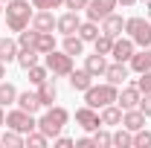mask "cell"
Instances as JSON below:
<instances>
[{"label":"cell","mask_w":151,"mask_h":148,"mask_svg":"<svg viewBox=\"0 0 151 148\" xmlns=\"http://www.w3.org/2000/svg\"><path fill=\"white\" fill-rule=\"evenodd\" d=\"M35 15V6H29V0H9L6 3V26L12 32H23Z\"/></svg>","instance_id":"cell-1"},{"label":"cell","mask_w":151,"mask_h":148,"mask_svg":"<svg viewBox=\"0 0 151 148\" xmlns=\"http://www.w3.org/2000/svg\"><path fill=\"white\" fill-rule=\"evenodd\" d=\"M67 122H70V113L64 111V108H47V111H44V116H41V119H38V131H41V134H47V137H50V139H55L58 134H61V131H64V125H67Z\"/></svg>","instance_id":"cell-2"},{"label":"cell","mask_w":151,"mask_h":148,"mask_svg":"<svg viewBox=\"0 0 151 148\" xmlns=\"http://www.w3.org/2000/svg\"><path fill=\"white\" fill-rule=\"evenodd\" d=\"M116 96H119V87L111 84V81H105V84H90V87L84 90V105L102 111L105 105H113V102H116Z\"/></svg>","instance_id":"cell-3"},{"label":"cell","mask_w":151,"mask_h":148,"mask_svg":"<svg viewBox=\"0 0 151 148\" xmlns=\"http://www.w3.org/2000/svg\"><path fill=\"white\" fill-rule=\"evenodd\" d=\"M125 32L137 47H142V50L151 47V23L145 18H128L125 20Z\"/></svg>","instance_id":"cell-4"},{"label":"cell","mask_w":151,"mask_h":148,"mask_svg":"<svg viewBox=\"0 0 151 148\" xmlns=\"http://www.w3.org/2000/svg\"><path fill=\"white\" fill-rule=\"evenodd\" d=\"M6 128H15V131H20V134L26 137L29 131H38V119L32 116V113H26V111H20V108H15V111L6 113Z\"/></svg>","instance_id":"cell-5"},{"label":"cell","mask_w":151,"mask_h":148,"mask_svg":"<svg viewBox=\"0 0 151 148\" xmlns=\"http://www.w3.org/2000/svg\"><path fill=\"white\" fill-rule=\"evenodd\" d=\"M44 64H47V70L52 75H70V70H73V55H67L64 50L61 52L52 50V52L44 55Z\"/></svg>","instance_id":"cell-6"},{"label":"cell","mask_w":151,"mask_h":148,"mask_svg":"<svg viewBox=\"0 0 151 148\" xmlns=\"http://www.w3.org/2000/svg\"><path fill=\"white\" fill-rule=\"evenodd\" d=\"M113 9H116V0H90L84 12H87V20H96L99 23V20L108 18Z\"/></svg>","instance_id":"cell-7"},{"label":"cell","mask_w":151,"mask_h":148,"mask_svg":"<svg viewBox=\"0 0 151 148\" xmlns=\"http://www.w3.org/2000/svg\"><path fill=\"white\" fill-rule=\"evenodd\" d=\"M76 122H78L84 131H90V134H93L96 128H102L99 111H96V108H90V105H84V108H78V111H76Z\"/></svg>","instance_id":"cell-8"},{"label":"cell","mask_w":151,"mask_h":148,"mask_svg":"<svg viewBox=\"0 0 151 148\" xmlns=\"http://www.w3.org/2000/svg\"><path fill=\"white\" fill-rule=\"evenodd\" d=\"M137 52V44H134L131 38H113V50H111V55L113 61H131V55Z\"/></svg>","instance_id":"cell-9"},{"label":"cell","mask_w":151,"mask_h":148,"mask_svg":"<svg viewBox=\"0 0 151 148\" xmlns=\"http://www.w3.org/2000/svg\"><path fill=\"white\" fill-rule=\"evenodd\" d=\"M55 15L50 12V9H35V15H32V29L38 32H52L55 29Z\"/></svg>","instance_id":"cell-10"},{"label":"cell","mask_w":151,"mask_h":148,"mask_svg":"<svg viewBox=\"0 0 151 148\" xmlns=\"http://www.w3.org/2000/svg\"><path fill=\"white\" fill-rule=\"evenodd\" d=\"M128 73H131V67L125 64V61H113V64H108V70H105V78L111 81V84H125V78H128Z\"/></svg>","instance_id":"cell-11"},{"label":"cell","mask_w":151,"mask_h":148,"mask_svg":"<svg viewBox=\"0 0 151 148\" xmlns=\"http://www.w3.org/2000/svg\"><path fill=\"white\" fill-rule=\"evenodd\" d=\"M139 96H142V93H139V87H137V84L122 87V93L116 96V105H119L122 111H131V108H137V105H139Z\"/></svg>","instance_id":"cell-12"},{"label":"cell","mask_w":151,"mask_h":148,"mask_svg":"<svg viewBox=\"0 0 151 148\" xmlns=\"http://www.w3.org/2000/svg\"><path fill=\"white\" fill-rule=\"evenodd\" d=\"M122 113H125V111L113 102V105H105V108L99 111V119H102L105 128H113V125H122Z\"/></svg>","instance_id":"cell-13"},{"label":"cell","mask_w":151,"mask_h":148,"mask_svg":"<svg viewBox=\"0 0 151 148\" xmlns=\"http://www.w3.org/2000/svg\"><path fill=\"white\" fill-rule=\"evenodd\" d=\"M78 26H81V20H78V12H67V15H61L55 20V29L61 35H76L78 32Z\"/></svg>","instance_id":"cell-14"},{"label":"cell","mask_w":151,"mask_h":148,"mask_svg":"<svg viewBox=\"0 0 151 148\" xmlns=\"http://www.w3.org/2000/svg\"><path fill=\"white\" fill-rule=\"evenodd\" d=\"M145 113L139 111V108H131V111H125L122 113V128H128L134 134V131H139V128H145Z\"/></svg>","instance_id":"cell-15"},{"label":"cell","mask_w":151,"mask_h":148,"mask_svg":"<svg viewBox=\"0 0 151 148\" xmlns=\"http://www.w3.org/2000/svg\"><path fill=\"white\" fill-rule=\"evenodd\" d=\"M18 105L20 111H26V113H38L41 111V99H38V90L32 93V90H23V93H18Z\"/></svg>","instance_id":"cell-16"},{"label":"cell","mask_w":151,"mask_h":148,"mask_svg":"<svg viewBox=\"0 0 151 148\" xmlns=\"http://www.w3.org/2000/svg\"><path fill=\"white\" fill-rule=\"evenodd\" d=\"M108 55H99V52H93V55L84 58V70L93 75V78H99V75H105V70H108V61H105Z\"/></svg>","instance_id":"cell-17"},{"label":"cell","mask_w":151,"mask_h":148,"mask_svg":"<svg viewBox=\"0 0 151 148\" xmlns=\"http://www.w3.org/2000/svg\"><path fill=\"white\" fill-rule=\"evenodd\" d=\"M102 32H105V35H111V38H119L122 35V32H125V20L119 18V15H108V18L102 20Z\"/></svg>","instance_id":"cell-18"},{"label":"cell","mask_w":151,"mask_h":148,"mask_svg":"<svg viewBox=\"0 0 151 148\" xmlns=\"http://www.w3.org/2000/svg\"><path fill=\"white\" fill-rule=\"evenodd\" d=\"M128 67H131L134 73H145V70H151V47H145L142 52H134L131 61H128Z\"/></svg>","instance_id":"cell-19"},{"label":"cell","mask_w":151,"mask_h":148,"mask_svg":"<svg viewBox=\"0 0 151 148\" xmlns=\"http://www.w3.org/2000/svg\"><path fill=\"white\" fill-rule=\"evenodd\" d=\"M38 99H41V108H52V102L58 99L55 81H44V84H38Z\"/></svg>","instance_id":"cell-20"},{"label":"cell","mask_w":151,"mask_h":148,"mask_svg":"<svg viewBox=\"0 0 151 148\" xmlns=\"http://www.w3.org/2000/svg\"><path fill=\"white\" fill-rule=\"evenodd\" d=\"M18 41H12V38H0V61L3 64H12V61H18Z\"/></svg>","instance_id":"cell-21"},{"label":"cell","mask_w":151,"mask_h":148,"mask_svg":"<svg viewBox=\"0 0 151 148\" xmlns=\"http://www.w3.org/2000/svg\"><path fill=\"white\" fill-rule=\"evenodd\" d=\"M90 84H93V75L87 73V70H70V87H73V90L84 93Z\"/></svg>","instance_id":"cell-22"},{"label":"cell","mask_w":151,"mask_h":148,"mask_svg":"<svg viewBox=\"0 0 151 148\" xmlns=\"http://www.w3.org/2000/svg\"><path fill=\"white\" fill-rule=\"evenodd\" d=\"M64 52H67V55H81V52H84V41H81V38L78 35H64Z\"/></svg>","instance_id":"cell-23"},{"label":"cell","mask_w":151,"mask_h":148,"mask_svg":"<svg viewBox=\"0 0 151 148\" xmlns=\"http://www.w3.org/2000/svg\"><path fill=\"white\" fill-rule=\"evenodd\" d=\"M99 32H102V29H99V23H96V20H84V23L78 26V38H81L84 44H87V41H96Z\"/></svg>","instance_id":"cell-24"},{"label":"cell","mask_w":151,"mask_h":148,"mask_svg":"<svg viewBox=\"0 0 151 148\" xmlns=\"http://www.w3.org/2000/svg\"><path fill=\"white\" fill-rule=\"evenodd\" d=\"M35 50L41 52V55H47V52H52V50H55V38H52V32H38Z\"/></svg>","instance_id":"cell-25"},{"label":"cell","mask_w":151,"mask_h":148,"mask_svg":"<svg viewBox=\"0 0 151 148\" xmlns=\"http://www.w3.org/2000/svg\"><path fill=\"white\" fill-rule=\"evenodd\" d=\"M0 145H9V148H20L23 145V134L15 128H6L3 131V137H0Z\"/></svg>","instance_id":"cell-26"},{"label":"cell","mask_w":151,"mask_h":148,"mask_svg":"<svg viewBox=\"0 0 151 148\" xmlns=\"http://www.w3.org/2000/svg\"><path fill=\"white\" fill-rule=\"evenodd\" d=\"M26 73H29V84H35V87H38V84H44V81H50V70H47V64H44V67L32 64Z\"/></svg>","instance_id":"cell-27"},{"label":"cell","mask_w":151,"mask_h":148,"mask_svg":"<svg viewBox=\"0 0 151 148\" xmlns=\"http://www.w3.org/2000/svg\"><path fill=\"white\" fill-rule=\"evenodd\" d=\"M15 102H18V90H15V84L0 81V105L6 108V105H15Z\"/></svg>","instance_id":"cell-28"},{"label":"cell","mask_w":151,"mask_h":148,"mask_svg":"<svg viewBox=\"0 0 151 148\" xmlns=\"http://www.w3.org/2000/svg\"><path fill=\"white\" fill-rule=\"evenodd\" d=\"M38 55H41V52H38L35 47H29V50H18V64L23 67V70H29L32 64H38Z\"/></svg>","instance_id":"cell-29"},{"label":"cell","mask_w":151,"mask_h":148,"mask_svg":"<svg viewBox=\"0 0 151 148\" xmlns=\"http://www.w3.org/2000/svg\"><path fill=\"white\" fill-rule=\"evenodd\" d=\"M113 145L116 148H134V134L128 128H119L113 134Z\"/></svg>","instance_id":"cell-30"},{"label":"cell","mask_w":151,"mask_h":148,"mask_svg":"<svg viewBox=\"0 0 151 148\" xmlns=\"http://www.w3.org/2000/svg\"><path fill=\"white\" fill-rule=\"evenodd\" d=\"M93 145H96V148H111V145H113V134H108L105 125L93 131Z\"/></svg>","instance_id":"cell-31"},{"label":"cell","mask_w":151,"mask_h":148,"mask_svg":"<svg viewBox=\"0 0 151 148\" xmlns=\"http://www.w3.org/2000/svg\"><path fill=\"white\" fill-rule=\"evenodd\" d=\"M47 142H50V137L41 134V131H29V134L23 137V145H32V148H44Z\"/></svg>","instance_id":"cell-32"},{"label":"cell","mask_w":151,"mask_h":148,"mask_svg":"<svg viewBox=\"0 0 151 148\" xmlns=\"http://www.w3.org/2000/svg\"><path fill=\"white\" fill-rule=\"evenodd\" d=\"M93 47H96V52H99V55H111V50H113V38H111V35H105V32H99V38L93 41Z\"/></svg>","instance_id":"cell-33"},{"label":"cell","mask_w":151,"mask_h":148,"mask_svg":"<svg viewBox=\"0 0 151 148\" xmlns=\"http://www.w3.org/2000/svg\"><path fill=\"white\" fill-rule=\"evenodd\" d=\"M35 41H38V29H29V26H26L18 35V47L20 50H29V47H35Z\"/></svg>","instance_id":"cell-34"},{"label":"cell","mask_w":151,"mask_h":148,"mask_svg":"<svg viewBox=\"0 0 151 148\" xmlns=\"http://www.w3.org/2000/svg\"><path fill=\"white\" fill-rule=\"evenodd\" d=\"M134 148H151V131H134Z\"/></svg>","instance_id":"cell-35"},{"label":"cell","mask_w":151,"mask_h":148,"mask_svg":"<svg viewBox=\"0 0 151 148\" xmlns=\"http://www.w3.org/2000/svg\"><path fill=\"white\" fill-rule=\"evenodd\" d=\"M134 84L139 87V93H151V70H145V73H139V78H137Z\"/></svg>","instance_id":"cell-36"},{"label":"cell","mask_w":151,"mask_h":148,"mask_svg":"<svg viewBox=\"0 0 151 148\" xmlns=\"http://www.w3.org/2000/svg\"><path fill=\"white\" fill-rule=\"evenodd\" d=\"M32 6H35V9H50V12H52V9H58V6H64V0H32Z\"/></svg>","instance_id":"cell-37"},{"label":"cell","mask_w":151,"mask_h":148,"mask_svg":"<svg viewBox=\"0 0 151 148\" xmlns=\"http://www.w3.org/2000/svg\"><path fill=\"white\" fill-rule=\"evenodd\" d=\"M87 3H90V0H64V9H70V12H81V9H87Z\"/></svg>","instance_id":"cell-38"},{"label":"cell","mask_w":151,"mask_h":148,"mask_svg":"<svg viewBox=\"0 0 151 148\" xmlns=\"http://www.w3.org/2000/svg\"><path fill=\"white\" fill-rule=\"evenodd\" d=\"M137 108L145 113V116H151V93H142V96H139V105H137Z\"/></svg>","instance_id":"cell-39"},{"label":"cell","mask_w":151,"mask_h":148,"mask_svg":"<svg viewBox=\"0 0 151 148\" xmlns=\"http://www.w3.org/2000/svg\"><path fill=\"white\" fill-rule=\"evenodd\" d=\"M52 142H55L58 148H70V145H76V139H70V137H61V134H58Z\"/></svg>","instance_id":"cell-40"},{"label":"cell","mask_w":151,"mask_h":148,"mask_svg":"<svg viewBox=\"0 0 151 148\" xmlns=\"http://www.w3.org/2000/svg\"><path fill=\"white\" fill-rule=\"evenodd\" d=\"M76 148H93V137H81V139H76Z\"/></svg>","instance_id":"cell-41"},{"label":"cell","mask_w":151,"mask_h":148,"mask_svg":"<svg viewBox=\"0 0 151 148\" xmlns=\"http://www.w3.org/2000/svg\"><path fill=\"white\" fill-rule=\"evenodd\" d=\"M134 3H137V0H116V6H125V9H128V6H134Z\"/></svg>","instance_id":"cell-42"},{"label":"cell","mask_w":151,"mask_h":148,"mask_svg":"<svg viewBox=\"0 0 151 148\" xmlns=\"http://www.w3.org/2000/svg\"><path fill=\"white\" fill-rule=\"evenodd\" d=\"M3 125H6V108L0 105V128H3Z\"/></svg>","instance_id":"cell-43"},{"label":"cell","mask_w":151,"mask_h":148,"mask_svg":"<svg viewBox=\"0 0 151 148\" xmlns=\"http://www.w3.org/2000/svg\"><path fill=\"white\" fill-rule=\"evenodd\" d=\"M3 78H6V64L0 61V81H3Z\"/></svg>","instance_id":"cell-44"},{"label":"cell","mask_w":151,"mask_h":148,"mask_svg":"<svg viewBox=\"0 0 151 148\" xmlns=\"http://www.w3.org/2000/svg\"><path fill=\"white\" fill-rule=\"evenodd\" d=\"M145 12H148V15H151V0H145Z\"/></svg>","instance_id":"cell-45"},{"label":"cell","mask_w":151,"mask_h":148,"mask_svg":"<svg viewBox=\"0 0 151 148\" xmlns=\"http://www.w3.org/2000/svg\"><path fill=\"white\" fill-rule=\"evenodd\" d=\"M0 15H3V6H0Z\"/></svg>","instance_id":"cell-46"},{"label":"cell","mask_w":151,"mask_h":148,"mask_svg":"<svg viewBox=\"0 0 151 148\" xmlns=\"http://www.w3.org/2000/svg\"><path fill=\"white\" fill-rule=\"evenodd\" d=\"M0 3H9V0H0Z\"/></svg>","instance_id":"cell-47"},{"label":"cell","mask_w":151,"mask_h":148,"mask_svg":"<svg viewBox=\"0 0 151 148\" xmlns=\"http://www.w3.org/2000/svg\"><path fill=\"white\" fill-rule=\"evenodd\" d=\"M142 3H145V0H142Z\"/></svg>","instance_id":"cell-48"}]
</instances>
